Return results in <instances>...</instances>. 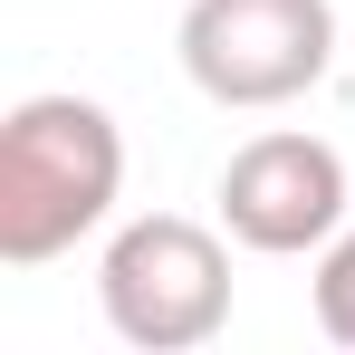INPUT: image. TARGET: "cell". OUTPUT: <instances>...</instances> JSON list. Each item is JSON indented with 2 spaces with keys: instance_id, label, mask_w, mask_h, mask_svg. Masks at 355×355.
<instances>
[{
  "instance_id": "obj_1",
  "label": "cell",
  "mask_w": 355,
  "mask_h": 355,
  "mask_svg": "<svg viewBox=\"0 0 355 355\" xmlns=\"http://www.w3.org/2000/svg\"><path fill=\"white\" fill-rule=\"evenodd\" d=\"M125 192V135L96 96H19L0 116V259L39 269L116 211Z\"/></svg>"
},
{
  "instance_id": "obj_2",
  "label": "cell",
  "mask_w": 355,
  "mask_h": 355,
  "mask_svg": "<svg viewBox=\"0 0 355 355\" xmlns=\"http://www.w3.org/2000/svg\"><path fill=\"white\" fill-rule=\"evenodd\" d=\"M96 297H106V327L144 355H192L231 327V250L182 221V211H144L106 240V269H96Z\"/></svg>"
},
{
  "instance_id": "obj_3",
  "label": "cell",
  "mask_w": 355,
  "mask_h": 355,
  "mask_svg": "<svg viewBox=\"0 0 355 355\" xmlns=\"http://www.w3.org/2000/svg\"><path fill=\"white\" fill-rule=\"evenodd\" d=\"M336 58L327 0H192L182 10V77L211 106H288Z\"/></svg>"
},
{
  "instance_id": "obj_4",
  "label": "cell",
  "mask_w": 355,
  "mask_h": 355,
  "mask_svg": "<svg viewBox=\"0 0 355 355\" xmlns=\"http://www.w3.org/2000/svg\"><path fill=\"white\" fill-rule=\"evenodd\" d=\"M221 221L240 250H269V259L327 250L346 231V154L327 135H288V125L250 135L221 164Z\"/></svg>"
},
{
  "instance_id": "obj_5",
  "label": "cell",
  "mask_w": 355,
  "mask_h": 355,
  "mask_svg": "<svg viewBox=\"0 0 355 355\" xmlns=\"http://www.w3.org/2000/svg\"><path fill=\"white\" fill-rule=\"evenodd\" d=\"M317 327L355 355V231H336L317 250Z\"/></svg>"
}]
</instances>
